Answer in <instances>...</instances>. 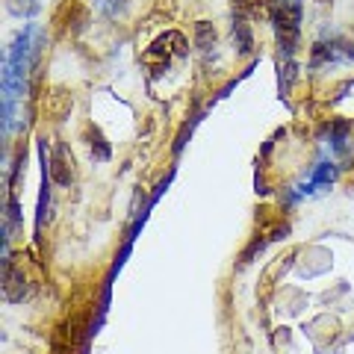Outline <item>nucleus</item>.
<instances>
[{
	"mask_svg": "<svg viewBox=\"0 0 354 354\" xmlns=\"http://www.w3.org/2000/svg\"><path fill=\"white\" fill-rule=\"evenodd\" d=\"M239 3H257V0H239Z\"/></svg>",
	"mask_w": 354,
	"mask_h": 354,
	"instance_id": "obj_1",
	"label": "nucleus"
}]
</instances>
